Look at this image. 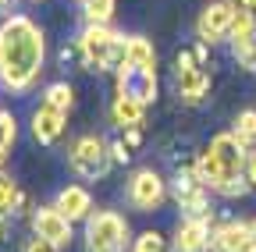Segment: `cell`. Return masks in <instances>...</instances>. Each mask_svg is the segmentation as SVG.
I'll return each instance as SVG.
<instances>
[{"label": "cell", "instance_id": "6da1fadb", "mask_svg": "<svg viewBox=\"0 0 256 252\" xmlns=\"http://www.w3.org/2000/svg\"><path fill=\"white\" fill-rule=\"evenodd\" d=\"M46 60L43 28L22 11H8L0 18V89L25 96L36 89Z\"/></svg>", "mask_w": 256, "mask_h": 252}, {"label": "cell", "instance_id": "7a4b0ae2", "mask_svg": "<svg viewBox=\"0 0 256 252\" xmlns=\"http://www.w3.org/2000/svg\"><path fill=\"white\" fill-rule=\"evenodd\" d=\"M75 43L82 50V71L104 75L124 68V32H114L110 25H82Z\"/></svg>", "mask_w": 256, "mask_h": 252}, {"label": "cell", "instance_id": "3957f363", "mask_svg": "<svg viewBox=\"0 0 256 252\" xmlns=\"http://www.w3.org/2000/svg\"><path fill=\"white\" fill-rule=\"evenodd\" d=\"M68 167L82 181H104L110 174V167H114V160H110V139L92 135V132L78 135L72 142V149H68Z\"/></svg>", "mask_w": 256, "mask_h": 252}, {"label": "cell", "instance_id": "277c9868", "mask_svg": "<svg viewBox=\"0 0 256 252\" xmlns=\"http://www.w3.org/2000/svg\"><path fill=\"white\" fill-rule=\"evenodd\" d=\"M168 192H171V181L160 174L156 167H139V171H132V178H128V185H124V199H128V206H132L136 213H153V210H160V206H164V199H168Z\"/></svg>", "mask_w": 256, "mask_h": 252}, {"label": "cell", "instance_id": "5b68a950", "mask_svg": "<svg viewBox=\"0 0 256 252\" xmlns=\"http://www.w3.org/2000/svg\"><path fill=\"white\" fill-rule=\"evenodd\" d=\"M128 224L114 210H96L86 220V252H124Z\"/></svg>", "mask_w": 256, "mask_h": 252}, {"label": "cell", "instance_id": "8992f818", "mask_svg": "<svg viewBox=\"0 0 256 252\" xmlns=\"http://www.w3.org/2000/svg\"><path fill=\"white\" fill-rule=\"evenodd\" d=\"M206 149L214 153V160H217V167H220V188L246 178L249 146H242V142L235 139V132H217V135L206 142ZM220 188H217V192H220ZM217 192H214V196H217Z\"/></svg>", "mask_w": 256, "mask_h": 252}, {"label": "cell", "instance_id": "52a82bcc", "mask_svg": "<svg viewBox=\"0 0 256 252\" xmlns=\"http://www.w3.org/2000/svg\"><path fill=\"white\" fill-rule=\"evenodd\" d=\"M235 7L228 4V0H210V4L200 11V18H196V39H203V43H224L232 36V21H235Z\"/></svg>", "mask_w": 256, "mask_h": 252}, {"label": "cell", "instance_id": "ba28073f", "mask_svg": "<svg viewBox=\"0 0 256 252\" xmlns=\"http://www.w3.org/2000/svg\"><path fill=\"white\" fill-rule=\"evenodd\" d=\"M114 92L132 96V100H139V103L150 107V103H156V96H160V78H156V71L124 64L121 71H114Z\"/></svg>", "mask_w": 256, "mask_h": 252}, {"label": "cell", "instance_id": "9c48e42d", "mask_svg": "<svg viewBox=\"0 0 256 252\" xmlns=\"http://www.w3.org/2000/svg\"><path fill=\"white\" fill-rule=\"evenodd\" d=\"M32 235L54 242L57 249H68L72 238H75V235H72V220L64 217L54 203H46V206H40L36 213H32Z\"/></svg>", "mask_w": 256, "mask_h": 252}, {"label": "cell", "instance_id": "30bf717a", "mask_svg": "<svg viewBox=\"0 0 256 252\" xmlns=\"http://www.w3.org/2000/svg\"><path fill=\"white\" fill-rule=\"evenodd\" d=\"M210 252H256L249 238V220H220V224H214Z\"/></svg>", "mask_w": 256, "mask_h": 252}, {"label": "cell", "instance_id": "8fae6325", "mask_svg": "<svg viewBox=\"0 0 256 252\" xmlns=\"http://www.w3.org/2000/svg\"><path fill=\"white\" fill-rule=\"evenodd\" d=\"M28 124H32V139H36L40 146H54L64 132H68V114L40 100V107L32 110Z\"/></svg>", "mask_w": 256, "mask_h": 252}, {"label": "cell", "instance_id": "7c38bea8", "mask_svg": "<svg viewBox=\"0 0 256 252\" xmlns=\"http://www.w3.org/2000/svg\"><path fill=\"white\" fill-rule=\"evenodd\" d=\"M210 71L206 68H185V71H174V92L185 107H200L206 103L210 96Z\"/></svg>", "mask_w": 256, "mask_h": 252}, {"label": "cell", "instance_id": "4fadbf2b", "mask_svg": "<svg viewBox=\"0 0 256 252\" xmlns=\"http://www.w3.org/2000/svg\"><path fill=\"white\" fill-rule=\"evenodd\" d=\"M210 220H178L171 235V252H210Z\"/></svg>", "mask_w": 256, "mask_h": 252}, {"label": "cell", "instance_id": "5bb4252c", "mask_svg": "<svg viewBox=\"0 0 256 252\" xmlns=\"http://www.w3.org/2000/svg\"><path fill=\"white\" fill-rule=\"evenodd\" d=\"M54 206L72 220V224H78V220H89L92 217V192L86 185H64L60 192L54 196Z\"/></svg>", "mask_w": 256, "mask_h": 252}, {"label": "cell", "instance_id": "9a60e30c", "mask_svg": "<svg viewBox=\"0 0 256 252\" xmlns=\"http://www.w3.org/2000/svg\"><path fill=\"white\" fill-rule=\"evenodd\" d=\"M107 114H110V124H114L118 132L142 128V124H146V103H139V100H132V96H121V92H114V96H110Z\"/></svg>", "mask_w": 256, "mask_h": 252}, {"label": "cell", "instance_id": "2e32d148", "mask_svg": "<svg viewBox=\"0 0 256 252\" xmlns=\"http://www.w3.org/2000/svg\"><path fill=\"white\" fill-rule=\"evenodd\" d=\"M124 64L156 71V50H153V43H150L146 36H139V32L124 36Z\"/></svg>", "mask_w": 256, "mask_h": 252}, {"label": "cell", "instance_id": "e0dca14e", "mask_svg": "<svg viewBox=\"0 0 256 252\" xmlns=\"http://www.w3.org/2000/svg\"><path fill=\"white\" fill-rule=\"evenodd\" d=\"M43 103H50V107H57V110H64V114H72V107H75V85L72 82H50L46 89H43Z\"/></svg>", "mask_w": 256, "mask_h": 252}, {"label": "cell", "instance_id": "ac0fdd59", "mask_svg": "<svg viewBox=\"0 0 256 252\" xmlns=\"http://www.w3.org/2000/svg\"><path fill=\"white\" fill-rule=\"evenodd\" d=\"M78 7L86 14V25H110L118 0H78Z\"/></svg>", "mask_w": 256, "mask_h": 252}, {"label": "cell", "instance_id": "d6986e66", "mask_svg": "<svg viewBox=\"0 0 256 252\" xmlns=\"http://www.w3.org/2000/svg\"><path fill=\"white\" fill-rule=\"evenodd\" d=\"M14 139H18V117L11 110H0V171H4L8 156H11Z\"/></svg>", "mask_w": 256, "mask_h": 252}, {"label": "cell", "instance_id": "ffe728a7", "mask_svg": "<svg viewBox=\"0 0 256 252\" xmlns=\"http://www.w3.org/2000/svg\"><path fill=\"white\" fill-rule=\"evenodd\" d=\"M232 132H235V139H238L242 146H252V142H256V107H246V110L235 114Z\"/></svg>", "mask_w": 256, "mask_h": 252}, {"label": "cell", "instance_id": "44dd1931", "mask_svg": "<svg viewBox=\"0 0 256 252\" xmlns=\"http://www.w3.org/2000/svg\"><path fill=\"white\" fill-rule=\"evenodd\" d=\"M18 196H22L18 181H14V178H11L8 171H0V217H14Z\"/></svg>", "mask_w": 256, "mask_h": 252}, {"label": "cell", "instance_id": "7402d4cb", "mask_svg": "<svg viewBox=\"0 0 256 252\" xmlns=\"http://www.w3.org/2000/svg\"><path fill=\"white\" fill-rule=\"evenodd\" d=\"M128 252H171V238H164V235H160V231H142L136 242H132V249H128Z\"/></svg>", "mask_w": 256, "mask_h": 252}, {"label": "cell", "instance_id": "603a6c76", "mask_svg": "<svg viewBox=\"0 0 256 252\" xmlns=\"http://www.w3.org/2000/svg\"><path fill=\"white\" fill-rule=\"evenodd\" d=\"M232 57L238 60V68L256 75V36L252 39H242V43H232Z\"/></svg>", "mask_w": 256, "mask_h": 252}, {"label": "cell", "instance_id": "cb8c5ba5", "mask_svg": "<svg viewBox=\"0 0 256 252\" xmlns=\"http://www.w3.org/2000/svg\"><path fill=\"white\" fill-rule=\"evenodd\" d=\"M132 149L124 146V139L118 135V139H110V160H114V167H124V164H132Z\"/></svg>", "mask_w": 256, "mask_h": 252}, {"label": "cell", "instance_id": "d4e9b609", "mask_svg": "<svg viewBox=\"0 0 256 252\" xmlns=\"http://www.w3.org/2000/svg\"><path fill=\"white\" fill-rule=\"evenodd\" d=\"M22 252H60L54 242H46V238H40V235H32L25 245H22Z\"/></svg>", "mask_w": 256, "mask_h": 252}, {"label": "cell", "instance_id": "484cf974", "mask_svg": "<svg viewBox=\"0 0 256 252\" xmlns=\"http://www.w3.org/2000/svg\"><path fill=\"white\" fill-rule=\"evenodd\" d=\"M185 68H200V60H196V53H192V46H185V50L174 53V71H185Z\"/></svg>", "mask_w": 256, "mask_h": 252}, {"label": "cell", "instance_id": "4316f807", "mask_svg": "<svg viewBox=\"0 0 256 252\" xmlns=\"http://www.w3.org/2000/svg\"><path fill=\"white\" fill-rule=\"evenodd\" d=\"M118 135L124 139V146H128V149L136 153V149L142 146V139H146V124H142V128H128V132H118Z\"/></svg>", "mask_w": 256, "mask_h": 252}, {"label": "cell", "instance_id": "83f0119b", "mask_svg": "<svg viewBox=\"0 0 256 252\" xmlns=\"http://www.w3.org/2000/svg\"><path fill=\"white\" fill-rule=\"evenodd\" d=\"M36 210H40V206H32V196L22 192V196H18V206H14V220H18V217H28V220H32V213H36Z\"/></svg>", "mask_w": 256, "mask_h": 252}, {"label": "cell", "instance_id": "f1b7e54d", "mask_svg": "<svg viewBox=\"0 0 256 252\" xmlns=\"http://www.w3.org/2000/svg\"><path fill=\"white\" fill-rule=\"evenodd\" d=\"M192 53H196V60H200V68H206V60H210V43L196 39V43H192Z\"/></svg>", "mask_w": 256, "mask_h": 252}, {"label": "cell", "instance_id": "f546056e", "mask_svg": "<svg viewBox=\"0 0 256 252\" xmlns=\"http://www.w3.org/2000/svg\"><path fill=\"white\" fill-rule=\"evenodd\" d=\"M11 231H14V217H0V245L11 238Z\"/></svg>", "mask_w": 256, "mask_h": 252}, {"label": "cell", "instance_id": "4dcf8cb0", "mask_svg": "<svg viewBox=\"0 0 256 252\" xmlns=\"http://www.w3.org/2000/svg\"><path fill=\"white\" fill-rule=\"evenodd\" d=\"M246 181L256 188V149H249V164H246Z\"/></svg>", "mask_w": 256, "mask_h": 252}, {"label": "cell", "instance_id": "1f68e13d", "mask_svg": "<svg viewBox=\"0 0 256 252\" xmlns=\"http://www.w3.org/2000/svg\"><path fill=\"white\" fill-rule=\"evenodd\" d=\"M235 11H252V0H228Z\"/></svg>", "mask_w": 256, "mask_h": 252}, {"label": "cell", "instance_id": "d6a6232c", "mask_svg": "<svg viewBox=\"0 0 256 252\" xmlns=\"http://www.w3.org/2000/svg\"><path fill=\"white\" fill-rule=\"evenodd\" d=\"M249 238H252V249H256V217L249 220Z\"/></svg>", "mask_w": 256, "mask_h": 252}, {"label": "cell", "instance_id": "836d02e7", "mask_svg": "<svg viewBox=\"0 0 256 252\" xmlns=\"http://www.w3.org/2000/svg\"><path fill=\"white\" fill-rule=\"evenodd\" d=\"M11 4H14V0H0V11H8Z\"/></svg>", "mask_w": 256, "mask_h": 252}, {"label": "cell", "instance_id": "e575fe53", "mask_svg": "<svg viewBox=\"0 0 256 252\" xmlns=\"http://www.w3.org/2000/svg\"><path fill=\"white\" fill-rule=\"evenodd\" d=\"M25 4H43V0H25Z\"/></svg>", "mask_w": 256, "mask_h": 252}]
</instances>
